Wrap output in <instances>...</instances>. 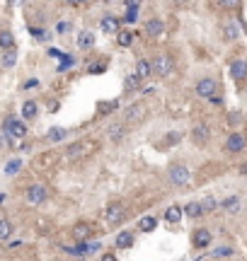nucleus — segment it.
I'll return each instance as SVG.
<instances>
[{
  "label": "nucleus",
  "instance_id": "obj_49",
  "mask_svg": "<svg viewBox=\"0 0 247 261\" xmlns=\"http://www.w3.org/2000/svg\"><path fill=\"white\" fill-rule=\"evenodd\" d=\"M102 2H112V0H102Z\"/></svg>",
  "mask_w": 247,
  "mask_h": 261
},
{
  "label": "nucleus",
  "instance_id": "obj_24",
  "mask_svg": "<svg viewBox=\"0 0 247 261\" xmlns=\"http://www.w3.org/2000/svg\"><path fill=\"white\" fill-rule=\"evenodd\" d=\"M182 215H184V208H182V205H170V208L165 210V220L170 225H179Z\"/></svg>",
  "mask_w": 247,
  "mask_h": 261
},
{
  "label": "nucleus",
  "instance_id": "obj_7",
  "mask_svg": "<svg viewBox=\"0 0 247 261\" xmlns=\"http://www.w3.org/2000/svg\"><path fill=\"white\" fill-rule=\"evenodd\" d=\"M104 218H107V225H109V227H119V225L126 220V208H124V203H119V201L109 203Z\"/></svg>",
  "mask_w": 247,
  "mask_h": 261
},
{
  "label": "nucleus",
  "instance_id": "obj_8",
  "mask_svg": "<svg viewBox=\"0 0 247 261\" xmlns=\"http://www.w3.org/2000/svg\"><path fill=\"white\" fill-rule=\"evenodd\" d=\"M194 92H196V97H201V99H211V97L218 94V82L213 77H201L194 85Z\"/></svg>",
  "mask_w": 247,
  "mask_h": 261
},
{
  "label": "nucleus",
  "instance_id": "obj_25",
  "mask_svg": "<svg viewBox=\"0 0 247 261\" xmlns=\"http://www.w3.org/2000/svg\"><path fill=\"white\" fill-rule=\"evenodd\" d=\"M66 138H68V129H63V126H54V129H49V133H46V140L49 143H61Z\"/></svg>",
  "mask_w": 247,
  "mask_h": 261
},
{
  "label": "nucleus",
  "instance_id": "obj_38",
  "mask_svg": "<svg viewBox=\"0 0 247 261\" xmlns=\"http://www.w3.org/2000/svg\"><path fill=\"white\" fill-rule=\"evenodd\" d=\"M179 140H182V133H179V130H172V133H167V135H165L163 145H177Z\"/></svg>",
  "mask_w": 247,
  "mask_h": 261
},
{
  "label": "nucleus",
  "instance_id": "obj_31",
  "mask_svg": "<svg viewBox=\"0 0 247 261\" xmlns=\"http://www.w3.org/2000/svg\"><path fill=\"white\" fill-rule=\"evenodd\" d=\"M233 254H235V249L228 247V244H223V247H218V249H213V252H211V257H213V259H223V257H233Z\"/></svg>",
  "mask_w": 247,
  "mask_h": 261
},
{
  "label": "nucleus",
  "instance_id": "obj_26",
  "mask_svg": "<svg viewBox=\"0 0 247 261\" xmlns=\"http://www.w3.org/2000/svg\"><path fill=\"white\" fill-rule=\"evenodd\" d=\"M133 32H129V29H119V32H116V44H119V46H121V49H129V46H131L133 44Z\"/></svg>",
  "mask_w": 247,
  "mask_h": 261
},
{
  "label": "nucleus",
  "instance_id": "obj_4",
  "mask_svg": "<svg viewBox=\"0 0 247 261\" xmlns=\"http://www.w3.org/2000/svg\"><path fill=\"white\" fill-rule=\"evenodd\" d=\"M2 133H10L15 140H22V138H27V124L15 119V114H10L2 119Z\"/></svg>",
  "mask_w": 247,
  "mask_h": 261
},
{
  "label": "nucleus",
  "instance_id": "obj_15",
  "mask_svg": "<svg viewBox=\"0 0 247 261\" xmlns=\"http://www.w3.org/2000/svg\"><path fill=\"white\" fill-rule=\"evenodd\" d=\"M191 140L196 143V145H206L211 140V126L209 124H196L194 129H191Z\"/></svg>",
  "mask_w": 247,
  "mask_h": 261
},
{
  "label": "nucleus",
  "instance_id": "obj_12",
  "mask_svg": "<svg viewBox=\"0 0 247 261\" xmlns=\"http://www.w3.org/2000/svg\"><path fill=\"white\" fill-rule=\"evenodd\" d=\"M71 232H73V240H76V242H90V240H92V235H95V225L82 220V223L73 225V230H71Z\"/></svg>",
  "mask_w": 247,
  "mask_h": 261
},
{
  "label": "nucleus",
  "instance_id": "obj_36",
  "mask_svg": "<svg viewBox=\"0 0 247 261\" xmlns=\"http://www.w3.org/2000/svg\"><path fill=\"white\" fill-rule=\"evenodd\" d=\"M107 70V61H99V63H90L87 65V73L90 75H102Z\"/></svg>",
  "mask_w": 247,
  "mask_h": 261
},
{
  "label": "nucleus",
  "instance_id": "obj_22",
  "mask_svg": "<svg viewBox=\"0 0 247 261\" xmlns=\"http://www.w3.org/2000/svg\"><path fill=\"white\" fill-rule=\"evenodd\" d=\"M136 75H138L141 80H146L148 75H153V63H151V58H138V61H136Z\"/></svg>",
  "mask_w": 247,
  "mask_h": 261
},
{
  "label": "nucleus",
  "instance_id": "obj_19",
  "mask_svg": "<svg viewBox=\"0 0 247 261\" xmlns=\"http://www.w3.org/2000/svg\"><path fill=\"white\" fill-rule=\"evenodd\" d=\"M95 34L90 32V29H82L80 34H78V49H82V51H90L92 46H95Z\"/></svg>",
  "mask_w": 247,
  "mask_h": 261
},
{
  "label": "nucleus",
  "instance_id": "obj_29",
  "mask_svg": "<svg viewBox=\"0 0 247 261\" xmlns=\"http://www.w3.org/2000/svg\"><path fill=\"white\" fill-rule=\"evenodd\" d=\"M155 227H158V218H153V215L141 218V223H138V230H141V232H153Z\"/></svg>",
  "mask_w": 247,
  "mask_h": 261
},
{
  "label": "nucleus",
  "instance_id": "obj_47",
  "mask_svg": "<svg viewBox=\"0 0 247 261\" xmlns=\"http://www.w3.org/2000/svg\"><path fill=\"white\" fill-rule=\"evenodd\" d=\"M10 2H12V5H19V2H24V0H10Z\"/></svg>",
  "mask_w": 247,
  "mask_h": 261
},
{
  "label": "nucleus",
  "instance_id": "obj_20",
  "mask_svg": "<svg viewBox=\"0 0 247 261\" xmlns=\"http://www.w3.org/2000/svg\"><path fill=\"white\" fill-rule=\"evenodd\" d=\"M37 116H39V104L34 99H27V102L22 104V119H24V121H34Z\"/></svg>",
  "mask_w": 247,
  "mask_h": 261
},
{
  "label": "nucleus",
  "instance_id": "obj_10",
  "mask_svg": "<svg viewBox=\"0 0 247 261\" xmlns=\"http://www.w3.org/2000/svg\"><path fill=\"white\" fill-rule=\"evenodd\" d=\"M211 242H213V232L209 227H196L191 232V247L194 249H209Z\"/></svg>",
  "mask_w": 247,
  "mask_h": 261
},
{
  "label": "nucleus",
  "instance_id": "obj_44",
  "mask_svg": "<svg viewBox=\"0 0 247 261\" xmlns=\"http://www.w3.org/2000/svg\"><path fill=\"white\" fill-rule=\"evenodd\" d=\"M99 261H119V259H116V254L107 252V254H102V259H99Z\"/></svg>",
  "mask_w": 247,
  "mask_h": 261
},
{
  "label": "nucleus",
  "instance_id": "obj_14",
  "mask_svg": "<svg viewBox=\"0 0 247 261\" xmlns=\"http://www.w3.org/2000/svg\"><path fill=\"white\" fill-rule=\"evenodd\" d=\"M221 37H223V41H228V44L240 39V27H238L235 19H228V22L221 24Z\"/></svg>",
  "mask_w": 247,
  "mask_h": 261
},
{
  "label": "nucleus",
  "instance_id": "obj_13",
  "mask_svg": "<svg viewBox=\"0 0 247 261\" xmlns=\"http://www.w3.org/2000/svg\"><path fill=\"white\" fill-rule=\"evenodd\" d=\"M126 133H129V124H124V121H114V124L107 126V135H109V140L114 145H119L126 138Z\"/></svg>",
  "mask_w": 247,
  "mask_h": 261
},
{
  "label": "nucleus",
  "instance_id": "obj_3",
  "mask_svg": "<svg viewBox=\"0 0 247 261\" xmlns=\"http://www.w3.org/2000/svg\"><path fill=\"white\" fill-rule=\"evenodd\" d=\"M95 150H97V140L82 138V140H78V143L66 148V157H68V160H80V157H85V155H90V152H95Z\"/></svg>",
  "mask_w": 247,
  "mask_h": 261
},
{
  "label": "nucleus",
  "instance_id": "obj_40",
  "mask_svg": "<svg viewBox=\"0 0 247 261\" xmlns=\"http://www.w3.org/2000/svg\"><path fill=\"white\" fill-rule=\"evenodd\" d=\"M112 109H119V102H116V99H112V102H102V104H99V112L102 114H109Z\"/></svg>",
  "mask_w": 247,
  "mask_h": 261
},
{
  "label": "nucleus",
  "instance_id": "obj_50",
  "mask_svg": "<svg viewBox=\"0 0 247 261\" xmlns=\"http://www.w3.org/2000/svg\"><path fill=\"white\" fill-rule=\"evenodd\" d=\"M78 2H87V0H78Z\"/></svg>",
  "mask_w": 247,
  "mask_h": 261
},
{
  "label": "nucleus",
  "instance_id": "obj_37",
  "mask_svg": "<svg viewBox=\"0 0 247 261\" xmlns=\"http://www.w3.org/2000/svg\"><path fill=\"white\" fill-rule=\"evenodd\" d=\"M201 208H204V213H213V210L218 208V201H216L213 196H206V198L201 201Z\"/></svg>",
  "mask_w": 247,
  "mask_h": 261
},
{
  "label": "nucleus",
  "instance_id": "obj_30",
  "mask_svg": "<svg viewBox=\"0 0 247 261\" xmlns=\"http://www.w3.org/2000/svg\"><path fill=\"white\" fill-rule=\"evenodd\" d=\"M19 169H22V160H19V157H12V160L5 165V174H7V177H15Z\"/></svg>",
  "mask_w": 247,
  "mask_h": 261
},
{
  "label": "nucleus",
  "instance_id": "obj_27",
  "mask_svg": "<svg viewBox=\"0 0 247 261\" xmlns=\"http://www.w3.org/2000/svg\"><path fill=\"white\" fill-rule=\"evenodd\" d=\"M0 49L7 51V49H15V34L10 29H2L0 32Z\"/></svg>",
  "mask_w": 247,
  "mask_h": 261
},
{
  "label": "nucleus",
  "instance_id": "obj_28",
  "mask_svg": "<svg viewBox=\"0 0 247 261\" xmlns=\"http://www.w3.org/2000/svg\"><path fill=\"white\" fill-rule=\"evenodd\" d=\"M2 68H15V63H17V49H7V51H2Z\"/></svg>",
  "mask_w": 247,
  "mask_h": 261
},
{
  "label": "nucleus",
  "instance_id": "obj_21",
  "mask_svg": "<svg viewBox=\"0 0 247 261\" xmlns=\"http://www.w3.org/2000/svg\"><path fill=\"white\" fill-rule=\"evenodd\" d=\"M119 27H121V19L119 17H112V15H104L102 17V32L104 34H116Z\"/></svg>",
  "mask_w": 247,
  "mask_h": 261
},
{
  "label": "nucleus",
  "instance_id": "obj_1",
  "mask_svg": "<svg viewBox=\"0 0 247 261\" xmlns=\"http://www.w3.org/2000/svg\"><path fill=\"white\" fill-rule=\"evenodd\" d=\"M167 179H170V184L172 187H187L189 184V179H191V169L187 162H170V167H167Z\"/></svg>",
  "mask_w": 247,
  "mask_h": 261
},
{
  "label": "nucleus",
  "instance_id": "obj_43",
  "mask_svg": "<svg viewBox=\"0 0 247 261\" xmlns=\"http://www.w3.org/2000/svg\"><path fill=\"white\" fill-rule=\"evenodd\" d=\"M49 56H51V58H61V61H63V51H61V49H49Z\"/></svg>",
  "mask_w": 247,
  "mask_h": 261
},
{
  "label": "nucleus",
  "instance_id": "obj_17",
  "mask_svg": "<svg viewBox=\"0 0 247 261\" xmlns=\"http://www.w3.org/2000/svg\"><path fill=\"white\" fill-rule=\"evenodd\" d=\"M221 208H223L226 213H230V215H238V213L243 210V198L233 194V196H228V198H226V201L221 203Z\"/></svg>",
  "mask_w": 247,
  "mask_h": 261
},
{
  "label": "nucleus",
  "instance_id": "obj_2",
  "mask_svg": "<svg viewBox=\"0 0 247 261\" xmlns=\"http://www.w3.org/2000/svg\"><path fill=\"white\" fill-rule=\"evenodd\" d=\"M148 112H151V109H148V104H146V102H133V104H129V107L124 109V124L136 126V124L146 121Z\"/></svg>",
  "mask_w": 247,
  "mask_h": 261
},
{
  "label": "nucleus",
  "instance_id": "obj_18",
  "mask_svg": "<svg viewBox=\"0 0 247 261\" xmlns=\"http://www.w3.org/2000/svg\"><path fill=\"white\" fill-rule=\"evenodd\" d=\"M146 34H148V37H163V34H165V22L158 17L148 19V22H146Z\"/></svg>",
  "mask_w": 247,
  "mask_h": 261
},
{
  "label": "nucleus",
  "instance_id": "obj_45",
  "mask_svg": "<svg viewBox=\"0 0 247 261\" xmlns=\"http://www.w3.org/2000/svg\"><path fill=\"white\" fill-rule=\"evenodd\" d=\"M124 5H126V7H138L141 0H124Z\"/></svg>",
  "mask_w": 247,
  "mask_h": 261
},
{
  "label": "nucleus",
  "instance_id": "obj_16",
  "mask_svg": "<svg viewBox=\"0 0 247 261\" xmlns=\"http://www.w3.org/2000/svg\"><path fill=\"white\" fill-rule=\"evenodd\" d=\"M133 242H136V235H133L131 230H121V232L114 237V247H116V249H131Z\"/></svg>",
  "mask_w": 247,
  "mask_h": 261
},
{
  "label": "nucleus",
  "instance_id": "obj_11",
  "mask_svg": "<svg viewBox=\"0 0 247 261\" xmlns=\"http://www.w3.org/2000/svg\"><path fill=\"white\" fill-rule=\"evenodd\" d=\"M228 73H230V77L243 87L247 82V61L245 58H235V61H230V68H228Z\"/></svg>",
  "mask_w": 247,
  "mask_h": 261
},
{
  "label": "nucleus",
  "instance_id": "obj_34",
  "mask_svg": "<svg viewBox=\"0 0 247 261\" xmlns=\"http://www.w3.org/2000/svg\"><path fill=\"white\" fill-rule=\"evenodd\" d=\"M12 230H15V227H12L10 220H0V242H2V240H7V237L12 235Z\"/></svg>",
  "mask_w": 247,
  "mask_h": 261
},
{
  "label": "nucleus",
  "instance_id": "obj_33",
  "mask_svg": "<svg viewBox=\"0 0 247 261\" xmlns=\"http://www.w3.org/2000/svg\"><path fill=\"white\" fill-rule=\"evenodd\" d=\"M213 2H216L221 10H226V12H228V10H238V7H240V0H213Z\"/></svg>",
  "mask_w": 247,
  "mask_h": 261
},
{
  "label": "nucleus",
  "instance_id": "obj_35",
  "mask_svg": "<svg viewBox=\"0 0 247 261\" xmlns=\"http://www.w3.org/2000/svg\"><path fill=\"white\" fill-rule=\"evenodd\" d=\"M124 87L126 90H138L141 87V77L133 73V75H126V80H124Z\"/></svg>",
  "mask_w": 247,
  "mask_h": 261
},
{
  "label": "nucleus",
  "instance_id": "obj_6",
  "mask_svg": "<svg viewBox=\"0 0 247 261\" xmlns=\"http://www.w3.org/2000/svg\"><path fill=\"white\" fill-rule=\"evenodd\" d=\"M153 63V75L155 77H170L172 68H174V63H172V58L167 54H158L155 58H151Z\"/></svg>",
  "mask_w": 247,
  "mask_h": 261
},
{
  "label": "nucleus",
  "instance_id": "obj_39",
  "mask_svg": "<svg viewBox=\"0 0 247 261\" xmlns=\"http://www.w3.org/2000/svg\"><path fill=\"white\" fill-rule=\"evenodd\" d=\"M29 32H32V37L39 39V41H49V37H51V34H49L46 29H41V27H32Z\"/></svg>",
  "mask_w": 247,
  "mask_h": 261
},
{
  "label": "nucleus",
  "instance_id": "obj_42",
  "mask_svg": "<svg viewBox=\"0 0 247 261\" xmlns=\"http://www.w3.org/2000/svg\"><path fill=\"white\" fill-rule=\"evenodd\" d=\"M32 87H39L37 77H32V80H27V82H24V90H32Z\"/></svg>",
  "mask_w": 247,
  "mask_h": 261
},
{
  "label": "nucleus",
  "instance_id": "obj_41",
  "mask_svg": "<svg viewBox=\"0 0 247 261\" xmlns=\"http://www.w3.org/2000/svg\"><path fill=\"white\" fill-rule=\"evenodd\" d=\"M71 29H73V24H71V22H58V24H56V34H68Z\"/></svg>",
  "mask_w": 247,
  "mask_h": 261
},
{
  "label": "nucleus",
  "instance_id": "obj_23",
  "mask_svg": "<svg viewBox=\"0 0 247 261\" xmlns=\"http://www.w3.org/2000/svg\"><path fill=\"white\" fill-rule=\"evenodd\" d=\"M182 208H184V215L191 218V220H196V218L206 215V213H204V208H201V201H189V203L182 205Z\"/></svg>",
  "mask_w": 247,
  "mask_h": 261
},
{
  "label": "nucleus",
  "instance_id": "obj_32",
  "mask_svg": "<svg viewBox=\"0 0 247 261\" xmlns=\"http://www.w3.org/2000/svg\"><path fill=\"white\" fill-rule=\"evenodd\" d=\"M121 22H126V24H136V22H138V7H126V12H124Z\"/></svg>",
  "mask_w": 247,
  "mask_h": 261
},
{
  "label": "nucleus",
  "instance_id": "obj_48",
  "mask_svg": "<svg viewBox=\"0 0 247 261\" xmlns=\"http://www.w3.org/2000/svg\"><path fill=\"white\" fill-rule=\"evenodd\" d=\"M2 201H5V194H0V203H2Z\"/></svg>",
  "mask_w": 247,
  "mask_h": 261
},
{
  "label": "nucleus",
  "instance_id": "obj_46",
  "mask_svg": "<svg viewBox=\"0 0 247 261\" xmlns=\"http://www.w3.org/2000/svg\"><path fill=\"white\" fill-rule=\"evenodd\" d=\"M172 5H179V7H184V5H189V0H170Z\"/></svg>",
  "mask_w": 247,
  "mask_h": 261
},
{
  "label": "nucleus",
  "instance_id": "obj_5",
  "mask_svg": "<svg viewBox=\"0 0 247 261\" xmlns=\"http://www.w3.org/2000/svg\"><path fill=\"white\" fill-rule=\"evenodd\" d=\"M245 148H247V138L245 133H240V130L228 133V138L223 140V152H228V155H240Z\"/></svg>",
  "mask_w": 247,
  "mask_h": 261
},
{
  "label": "nucleus",
  "instance_id": "obj_9",
  "mask_svg": "<svg viewBox=\"0 0 247 261\" xmlns=\"http://www.w3.org/2000/svg\"><path fill=\"white\" fill-rule=\"evenodd\" d=\"M24 198H27V203H29V205L46 203V198H49V189L44 187V184H32V187H27Z\"/></svg>",
  "mask_w": 247,
  "mask_h": 261
}]
</instances>
